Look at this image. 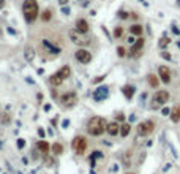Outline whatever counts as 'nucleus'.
<instances>
[{
    "label": "nucleus",
    "mask_w": 180,
    "mask_h": 174,
    "mask_svg": "<svg viewBox=\"0 0 180 174\" xmlns=\"http://www.w3.org/2000/svg\"><path fill=\"white\" fill-rule=\"evenodd\" d=\"M22 11L27 22H33L36 17H38V2L36 0H25L24 5H22Z\"/></svg>",
    "instance_id": "obj_1"
},
{
    "label": "nucleus",
    "mask_w": 180,
    "mask_h": 174,
    "mask_svg": "<svg viewBox=\"0 0 180 174\" xmlns=\"http://www.w3.org/2000/svg\"><path fill=\"white\" fill-rule=\"evenodd\" d=\"M87 131L92 135V136H100L106 131V125H104V120L101 117H92L89 124H87Z\"/></svg>",
    "instance_id": "obj_2"
},
{
    "label": "nucleus",
    "mask_w": 180,
    "mask_h": 174,
    "mask_svg": "<svg viewBox=\"0 0 180 174\" xmlns=\"http://www.w3.org/2000/svg\"><path fill=\"white\" fill-rule=\"evenodd\" d=\"M167 102H169V92H167V90H158V92H155L153 98H152L150 108L152 109H160L161 106H164Z\"/></svg>",
    "instance_id": "obj_3"
},
{
    "label": "nucleus",
    "mask_w": 180,
    "mask_h": 174,
    "mask_svg": "<svg viewBox=\"0 0 180 174\" xmlns=\"http://www.w3.org/2000/svg\"><path fill=\"white\" fill-rule=\"evenodd\" d=\"M71 147L78 155H84L85 149H87V139H85L84 136H76L71 143Z\"/></svg>",
    "instance_id": "obj_4"
},
{
    "label": "nucleus",
    "mask_w": 180,
    "mask_h": 174,
    "mask_svg": "<svg viewBox=\"0 0 180 174\" xmlns=\"http://www.w3.org/2000/svg\"><path fill=\"white\" fill-rule=\"evenodd\" d=\"M70 38L74 44H78V46H89L90 44V40L87 36H84V33H79L78 30H70Z\"/></svg>",
    "instance_id": "obj_5"
},
{
    "label": "nucleus",
    "mask_w": 180,
    "mask_h": 174,
    "mask_svg": "<svg viewBox=\"0 0 180 174\" xmlns=\"http://www.w3.org/2000/svg\"><path fill=\"white\" fill-rule=\"evenodd\" d=\"M136 128H138V135L139 136H149L152 131L155 130V122L153 120H144V122H141Z\"/></svg>",
    "instance_id": "obj_6"
},
{
    "label": "nucleus",
    "mask_w": 180,
    "mask_h": 174,
    "mask_svg": "<svg viewBox=\"0 0 180 174\" xmlns=\"http://www.w3.org/2000/svg\"><path fill=\"white\" fill-rule=\"evenodd\" d=\"M76 59H78L81 63H84V65H87V63L92 62V54H90L87 49L81 48V49L76 51Z\"/></svg>",
    "instance_id": "obj_7"
},
{
    "label": "nucleus",
    "mask_w": 180,
    "mask_h": 174,
    "mask_svg": "<svg viewBox=\"0 0 180 174\" xmlns=\"http://www.w3.org/2000/svg\"><path fill=\"white\" fill-rule=\"evenodd\" d=\"M158 76H160V79L163 81L164 84H169V82H171V71H169V68L164 67V65H161V67L158 68Z\"/></svg>",
    "instance_id": "obj_8"
},
{
    "label": "nucleus",
    "mask_w": 180,
    "mask_h": 174,
    "mask_svg": "<svg viewBox=\"0 0 180 174\" xmlns=\"http://www.w3.org/2000/svg\"><path fill=\"white\" fill-rule=\"evenodd\" d=\"M142 48H144V38H138L136 43H133V48H131V57H136L138 54L142 51Z\"/></svg>",
    "instance_id": "obj_9"
},
{
    "label": "nucleus",
    "mask_w": 180,
    "mask_h": 174,
    "mask_svg": "<svg viewBox=\"0 0 180 174\" xmlns=\"http://www.w3.org/2000/svg\"><path fill=\"white\" fill-rule=\"evenodd\" d=\"M76 30H78L79 33H87L90 30V27H89V22L85 21V19H78L76 21Z\"/></svg>",
    "instance_id": "obj_10"
},
{
    "label": "nucleus",
    "mask_w": 180,
    "mask_h": 174,
    "mask_svg": "<svg viewBox=\"0 0 180 174\" xmlns=\"http://www.w3.org/2000/svg\"><path fill=\"white\" fill-rule=\"evenodd\" d=\"M106 131H108L111 136H116V135L120 133V127H119L117 122H111V124H108V127H106Z\"/></svg>",
    "instance_id": "obj_11"
},
{
    "label": "nucleus",
    "mask_w": 180,
    "mask_h": 174,
    "mask_svg": "<svg viewBox=\"0 0 180 174\" xmlns=\"http://www.w3.org/2000/svg\"><path fill=\"white\" fill-rule=\"evenodd\" d=\"M60 102L65 103V105H71V103H74V102H76V94H74V92H68V94L62 95V97H60Z\"/></svg>",
    "instance_id": "obj_12"
},
{
    "label": "nucleus",
    "mask_w": 180,
    "mask_h": 174,
    "mask_svg": "<svg viewBox=\"0 0 180 174\" xmlns=\"http://www.w3.org/2000/svg\"><path fill=\"white\" fill-rule=\"evenodd\" d=\"M95 100H97V102H101V100H104L108 97V87H100L97 92H95Z\"/></svg>",
    "instance_id": "obj_13"
},
{
    "label": "nucleus",
    "mask_w": 180,
    "mask_h": 174,
    "mask_svg": "<svg viewBox=\"0 0 180 174\" xmlns=\"http://www.w3.org/2000/svg\"><path fill=\"white\" fill-rule=\"evenodd\" d=\"M171 120H172L174 124L180 122V106H174L172 109H171Z\"/></svg>",
    "instance_id": "obj_14"
},
{
    "label": "nucleus",
    "mask_w": 180,
    "mask_h": 174,
    "mask_svg": "<svg viewBox=\"0 0 180 174\" xmlns=\"http://www.w3.org/2000/svg\"><path fill=\"white\" fill-rule=\"evenodd\" d=\"M49 82L54 86V87H59V86H62V82H63V78L59 75V73H55V75H52L51 78H49Z\"/></svg>",
    "instance_id": "obj_15"
},
{
    "label": "nucleus",
    "mask_w": 180,
    "mask_h": 174,
    "mask_svg": "<svg viewBox=\"0 0 180 174\" xmlns=\"http://www.w3.org/2000/svg\"><path fill=\"white\" fill-rule=\"evenodd\" d=\"M122 90H123V95H125L128 100H131V98H133V95H134V90H136V89L133 87V86H130V84H127V86L123 87Z\"/></svg>",
    "instance_id": "obj_16"
},
{
    "label": "nucleus",
    "mask_w": 180,
    "mask_h": 174,
    "mask_svg": "<svg viewBox=\"0 0 180 174\" xmlns=\"http://www.w3.org/2000/svg\"><path fill=\"white\" fill-rule=\"evenodd\" d=\"M147 81H149L150 87H153V89H156V87L160 86V79H158L155 75H149V76H147Z\"/></svg>",
    "instance_id": "obj_17"
},
{
    "label": "nucleus",
    "mask_w": 180,
    "mask_h": 174,
    "mask_svg": "<svg viewBox=\"0 0 180 174\" xmlns=\"http://www.w3.org/2000/svg\"><path fill=\"white\" fill-rule=\"evenodd\" d=\"M57 73H59V75L63 78V79H66V78H70V75H71V70H70V67L68 65H65V67H62L59 71H57Z\"/></svg>",
    "instance_id": "obj_18"
},
{
    "label": "nucleus",
    "mask_w": 180,
    "mask_h": 174,
    "mask_svg": "<svg viewBox=\"0 0 180 174\" xmlns=\"http://www.w3.org/2000/svg\"><path fill=\"white\" fill-rule=\"evenodd\" d=\"M25 60H28V62H32L33 59H35V51H33V48H30V46H27L25 48Z\"/></svg>",
    "instance_id": "obj_19"
},
{
    "label": "nucleus",
    "mask_w": 180,
    "mask_h": 174,
    "mask_svg": "<svg viewBox=\"0 0 180 174\" xmlns=\"http://www.w3.org/2000/svg\"><path fill=\"white\" fill-rule=\"evenodd\" d=\"M130 32H131L133 35H136V36H141V35H142V25H139V24L131 25V27H130Z\"/></svg>",
    "instance_id": "obj_20"
},
{
    "label": "nucleus",
    "mask_w": 180,
    "mask_h": 174,
    "mask_svg": "<svg viewBox=\"0 0 180 174\" xmlns=\"http://www.w3.org/2000/svg\"><path fill=\"white\" fill-rule=\"evenodd\" d=\"M36 147L40 149V150H41L43 154H47V152H49V144H47L46 141H38Z\"/></svg>",
    "instance_id": "obj_21"
},
{
    "label": "nucleus",
    "mask_w": 180,
    "mask_h": 174,
    "mask_svg": "<svg viewBox=\"0 0 180 174\" xmlns=\"http://www.w3.org/2000/svg\"><path fill=\"white\" fill-rule=\"evenodd\" d=\"M130 130H131V125H130V124H123V125L120 127V135L125 138V136L130 135Z\"/></svg>",
    "instance_id": "obj_22"
},
{
    "label": "nucleus",
    "mask_w": 180,
    "mask_h": 174,
    "mask_svg": "<svg viewBox=\"0 0 180 174\" xmlns=\"http://www.w3.org/2000/svg\"><path fill=\"white\" fill-rule=\"evenodd\" d=\"M122 163H123V166L128 168L130 165H131V154L127 152V154H123V157H122Z\"/></svg>",
    "instance_id": "obj_23"
},
{
    "label": "nucleus",
    "mask_w": 180,
    "mask_h": 174,
    "mask_svg": "<svg viewBox=\"0 0 180 174\" xmlns=\"http://www.w3.org/2000/svg\"><path fill=\"white\" fill-rule=\"evenodd\" d=\"M171 44V40L167 38V36H163L160 41H158V46H160V49H166L167 46Z\"/></svg>",
    "instance_id": "obj_24"
},
{
    "label": "nucleus",
    "mask_w": 180,
    "mask_h": 174,
    "mask_svg": "<svg viewBox=\"0 0 180 174\" xmlns=\"http://www.w3.org/2000/svg\"><path fill=\"white\" fill-rule=\"evenodd\" d=\"M41 19H43L44 22L51 21V19H52V11H51V10H44V11L41 13Z\"/></svg>",
    "instance_id": "obj_25"
},
{
    "label": "nucleus",
    "mask_w": 180,
    "mask_h": 174,
    "mask_svg": "<svg viewBox=\"0 0 180 174\" xmlns=\"http://www.w3.org/2000/svg\"><path fill=\"white\" fill-rule=\"evenodd\" d=\"M52 152H54L55 155H60V154L63 152V146L59 144V143H55V144L52 146Z\"/></svg>",
    "instance_id": "obj_26"
},
{
    "label": "nucleus",
    "mask_w": 180,
    "mask_h": 174,
    "mask_svg": "<svg viewBox=\"0 0 180 174\" xmlns=\"http://www.w3.org/2000/svg\"><path fill=\"white\" fill-rule=\"evenodd\" d=\"M122 35H123V29H122V27H116V30H114V36H116V38H120Z\"/></svg>",
    "instance_id": "obj_27"
},
{
    "label": "nucleus",
    "mask_w": 180,
    "mask_h": 174,
    "mask_svg": "<svg viewBox=\"0 0 180 174\" xmlns=\"http://www.w3.org/2000/svg\"><path fill=\"white\" fill-rule=\"evenodd\" d=\"M117 54H119V57H125V56H127L125 48H123V46H119V48H117Z\"/></svg>",
    "instance_id": "obj_28"
},
{
    "label": "nucleus",
    "mask_w": 180,
    "mask_h": 174,
    "mask_svg": "<svg viewBox=\"0 0 180 174\" xmlns=\"http://www.w3.org/2000/svg\"><path fill=\"white\" fill-rule=\"evenodd\" d=\"M0 119H2V122H3V124H9V122H11V119L8 117V114H6V113H3L2 116H0Z\"/></svg>",
    "instance_id": "obj_29"
},
{
    "label": "nucleus",
    "mask_w": 180,
    "mask_h": 174,
    "mask_svg": "<svg viewBox=\"0 0 180 174\" xmlns=\"http://www.w3.org/2000/svg\"><path fill=\"white\" fill-rule=\"evenodd\" d=\"M119 17H120V19H128V17H130V14H128L127 11L120 10V11H119Z\"/></svg>",
    "instance_id": "obj_30"
},
{
    "label": "nucleus",
    "mask_w": 180,
    "mask_h": 174,
    "mask_svg": "<svg viewBox=\"0 0 180 174\" xmlns=\"http://www.w3.org/2000/svg\"><path fill=\"white\" fill-rule=\"evenodd\" d=\"M161 57H163V59H166V60H171V59H172V57H171V54H169V52H166V51H163V52H161Z\"/></svg>",
    "instance_id": "obj_31"
},
{
    "label": "nucleus",
    "mask_w": 180,
    "mask_h": 174,
    "mask_svg": "<svg viewBox=\"0 0 180 174\" xmlns=\"http://www.w3.org/2000/svg\"><path fill=\"white\" fill-rule=\"evenodd\" d=\"M24 146H25V141H24V139H17V147H19V149H22Z\"/></svg>",
    "instance_id": "obj_32"
},
{
    "label": "nucleus",
    "mask_w": 180,
    "mask_h": 174,
    "mask_svg": "<svg viewBox=\"0 0 180 174\" xmlns=\"http://www.w3.org/2000/svg\"><path fill=\"white\" fill-rule=\"evenodd\" d=\"M161 113H163V116H171V109L169 108H163V111H161Z\"/></svg>",
    "instance_id": "obj_33"
},
{
    "label": "nucleus",
    "mask_w": 180,
    "mask_h": 174,
    "mask_svg": "<svg viewBox=\"0 0 180 174\" xmlns=\"http://www.w3.org/2000/svg\"><path fill=\"white\" fill-rule=\"evenodd\" d=\"M172 32H174L175 35H180V30L177 29V27H175V25H172Z\"/></svg>",
    "instance_id": "obj_34"
},
{
    "label": "nucleus",
    "mask_w": 180,
    "mask_h": 174,
    "mask_svg": "<svg viewBox=\"0 0 180 174\" xmlns=\"http://www.w3.org/2000/svg\"><path fill=\"white\" fill-rule=\"evenodd\" d=\"M131 17H133V19H134V21H138L139 14H138V13H131Z\"/></svg>",
    "instance_id": "obj_35"
},
{
    "label": "nucleus",
    "mask_w": 180,
    "mask_h": 174,
    "mask_svg": "<svg viewBox=\"0 0 180 174\" xmlns=\"http://www.w3.org/2000/svg\"><path fill=\"white\" fill-rule=\"evenodd\" d=\"M117 120H125V116H123V114H119V116H117Z\"/></svg>",
    "instance_id": "obj_36"
},
{
    "label": "nucleus",
    "mask_w": 180,
    "mask_h": 174,
    "mask_svg": "<svg viewBox=\"0 0 180 174\" xmlns=\"http://www.w3.org/2000/svg\"><path fill=\"white\" fill-rule=\"evenodd\" d=\"M103 78H104V76H100V78H97V79H93V82H95V84H97V82L103 81Z\"/></svg>",
    "instance_id": "obj_37"
},
{
    "label": "nucleus",
    "mask_w": 180,
    "mask_h": 174,
    "mask_svg": "<svg viewBox=\"0 0 180 174\" xmlns=\"http://www.w3.org/2000/svg\"><path fill=\"white\" fill-rule=\"evenodd\" d=\"M38 135H40V136H44V130H43V128H40V130H38Z\"/></svg>",
    "instance_id": "obj_38"
},
{
    "label": "nucleus",
    "mask_w": 180,
    "mask_h": 174,
    "mask_svg": "<svg viewBox=\"0 0 180 174\" xmlns=\"http://www.w3.org/2000/svg\"><path fill=\"white\" fill-rule=\"evenodd\" d=\"M59 3L60 5H66V3H68V0H59Z\"/></svg>",
    "instance_id": "obj_39"
},
{
    "label": "nucleus",
    "mask_w": 180,
    "mask_h": 174,
    "mask_svg": "<svg viewBox=\"0 0 180 174\" xmlns=\"http://www.w3.org/2000/svg\"><path fill=\"white\" fill-rule=\"evenodd\" d=\"M3 6H5V0H0V10H2Z\"/></svg>",
    "instance_id": "obj_40"
},
{
    "label": "nucleus",
    "mask_w": 180,
    "mask_h": 174,
    "mask_svg": "<svg viewBox=\"0 0 180 174\" xmlns=\"http://www.w3.org/2000/svg\"><path fill=\"white\" fill-rule=\"evenodd\" d=\"M128 41H130V43H134L136 40H134V36H130V38H128Z\"/></svg>",
    "instance_id": "obj_41"
},
{
    "label": "nucleus",
    "mask_w": 180,
    "mask_h": 174,
    "mask_svg": "<svg viewBox=\"0 0 180 174\" xmlns=\"http://www.w3.org/2000/svg\"><path fill=\"white\" fill-rule=\"evenodd\" d=\"M177 46H178V48H180V41H178V43H177Z\"/></svg>",
    "instance_id": "obj_42"
},
{
    "label": "nucleus",
    "mask_w": 180,
    "mask_h": 174,
    "mask_svg": "<svg viewBox=\"0 0 180 174\" xmlns=\"http://www.w3.org/2000/svg\"><path fill=\"white\" fill-rule=\"evenodd\" d=\"M130 174H131V172H130Z\"/></svg>",
    "instance_id": "obj_43"
}]
</instances>
